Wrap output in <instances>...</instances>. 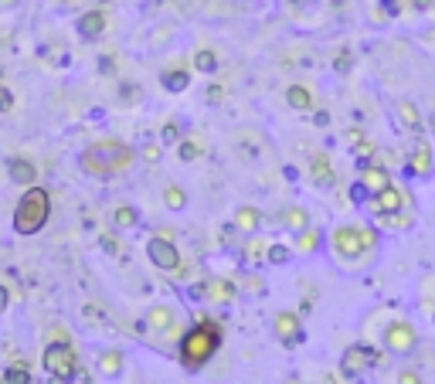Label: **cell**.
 <instances>
[{
  "instance_id": "cell-29",
  "label": "cell",
  "mask_w": 435,
  "mask_h": 384,
  "mask_svg": "<svg viewBox=\"0 0 435 384\" xmlns=\"http://www.w3.org/2000/svg\"><path fill=\"white\" fill-rule=\"evenodd\" d=\"M289 255H293V252H289L286 245H279V242H272V245H269V252H265V259L272 262V265H282V262H289Z\"/></svg>"
},
{
  "instance_id": "cell-19",
  "label": "cell",
  "mask_w": 435,
  "mask_h": 384,
  "mask_svg": "<svg viewBox=\"0 0 435 384\" xmlns=\"http://www.w3.org/2000/svg\"><path fill=\"white\" fill-rule=\"evenodd\" d=\"M282 228L293 231V235H299V231L310 228V215H306L303 208H289V211L282 215Z\"/></svg>"
},
{
  "instance_id": "cell-20",
  "label": "cell",
  "mask_w": 435,
  "mask_h": 384,
  "mask_svg": "<svg viewBox=\"0 0 435 384\" xmlns=\"http://www.w3.org/2000/svg\"><path fill=\"white\" fill-rule=\"evenodd\" d=\"M112 221H116V228H136V225H140V211H136L133 204H119V208L112 211Z\"/></svg>"
},
{
  "instance_id": "cell-33",
  "label": "cell",
  "mask_w": 435,
  "mask_h": 384,
  "mask_svg": "<svg viewBox=\"0 0 435 384\" xmlns=\"http://www.w3.org/2000/svg\"><path fill=\"white\" fill-rule=\"evenodd\" d=\"M143 160L156 164V160H160V143H146V146H143Z\"/></svg>"
},
{
  "instance_id": "cell-5",
  "label": "cell",
  "mask_w": 435,
  "mask_h": 384,
  "mask_svg": "<svg viewBox=\"0 0 435 384\" xmlns=\"http://www.w3.org/2000/svg\"><path fill=\"white\" fill-rule=\"evenodd\" d=\"M41 364H45V370L51 378H58V381H68V378L78 374V357H75V351H72V343H48Z\"/></svg>"
},
{
  "instance_id": "cell-12",
  "label": "cell",
  "mask_w": 435,
  "mask_h": 384,
  "mask_svg": "<svg viewBox=\"0 0 435 384\" xmlns=\"http://www.w3.org/2000/svg\"><path fill=\"white\" fill-rule=\"evenodd\" d=\"M360 184H364V191L371 194V198H377L381 191H388L391 187V177L385 167H377V164H367V167L360 170Z\"/></svg>"
},
{
  "instance_id": "cell-16",
  "label": "cell",
  "mask_w": 435,
  "mask_h": 384,
  "mask_svg": "<svg viewBox=\"0 0 435 384\" xmlns=\"http://www.w3.org/2000/svg\"><path fill=\"white\" fill-rule=\"evenodd\" d=\"M394 116H398V123L408 129V133H419L421 129V109L412 102V99H398L394 102Z\"/></svg>"
},
{
  "instance_id": "cell-11",
  "label": "cell",
  "mask_w": 435,
  "mask_h": 384,
  "mask_svg": "<svg viewBox=\"0 0 435 384\" xmlns=\"http://www.w3.org/2000/svg\"><path fill=\"white\" fill-rule=\"evenodd\" d=\"M276 337L286 343V347H296L299 340H303V323L296 313H279L276 316Z\"/></svg>"
},
{
  "instance_id": "cell-42",
  "label": "cell",
  "mask_w": 435,
  "mask_h": 384,
  "mask_svg": "<svg viewBox=\"0 0 435 384\" xmlns=\"http://www.w3.org/2000/svg\"><path fill=\"white\" fill-rule=\"evenodd\" d=\"M0 4H11V0H0Z\"/></svg>"
},
{
  "instance_id": "cell-4",
  "label": "cell",
  "mask_w": 435,
  "mask_h": 384,
  "mask_svg": "<svg viewBox=\"0 0 435 384\" xmlns=\"http://www.w3.org/2000/svg\"><path fill=\"white\" fill-rule=\"evenodd\" d=\"M374 245H377V231L360 228V225H340V228L330 235V248H333V255L340 262L364 259Z\"/></svg>"
},
{
  "instance_id": "cell-26",
  "label": "cell",
  "mask_w": 435,
  "mask_h": 384,
  "mask_svg": "<svg viewBox=\"0 0 435 384\" xmlns=\"http://www.w3.org/2000/svg\"><path fill=\"white\" fill-rule=\"evenodd\" d=\"M194 68H198V72H208V75H211V72L218 68L215 51H211V48H201V51L194 55Z\"/></svg>"
},
{
  "instance_id": "cell-3",
  "label": "cell",
  "mask_w": 435,
  "mask_h": 384,
  "mask_svg": "<svg viewBox=\"0 0 435 384\" xmlns=\"http://www.w3.org/2000/svg\"><path fill=\"white\" fill-rule=\"evenodd\" d=\"M48 218H51V194H48L45 187L34 184L21 194L11 225H14L17 235H38L48 225Z\"/></svg>"
},
{
  "instance_id": "cell-28",
  "label": "cell",
  "mask_w": 435,
  "mask_h": 384,
  "mask_svg": "<svg viewBox=\"0 0 435 384\" xmlns=\"http://www.w3.org/2000/svg\"><path fill=\"white\" fill-rule=\"evenodd\" d=\"M198 156H201V146H198V143H190V139H181V143H177V160L194 164Z\"/></svg>"
},
{
  "instance_id": "cell-41",
  "label": "cell",
  "mask_w": 435,
  "mask_h": 384,
  "mask_svg": "<svg viewBox=\"0 0 435 384\" xmlns=\"http://www.w3.org/2000/svg\"><path fill=\"white\" fill-rule=\"evenodd\" d=\"M65 4H78V0H65Z\"/></svg>"
},
{
  "instance_id": "cell-7",
  "label": "cell",
  "mask_w": 435,
  "mask_h": 384,
  "mask_svg": "<svg viewBox=\"0 0 435 384\" xmlns=\"http://www.w3.org/2000/svg\"><path fill=\"white\" fill-rule=\"evenodd\" d=\"M146 255L154 262L160 272H177L181 269V252L173 245L171 238H163V235H154L150 242H146Z\"/></svg>"
},
{
  "instance_id": "cell-13",
  "label": "cell",
  "mask_w": 435,
  "mask_h": 384,
  "mask_svg": "<svg viewBox=\"0 0 435 384\" xmlns=\"http://www.w3.org/2000/svg\"><path fill=\"white\" fill-rule=\"evenodd\" d=\"M310 177H313V184L323 187V191H330V187L337 184V174H333V167H330V156H326V154H313Z\"/></svg>"
},
{
  "instance_id": "cell-6",
  "label": "cell",
  "mask_w": 435,
  "mask_h": 384,
  "mask_svg": "<svg viewBox=\"0 0 435 384\" xmlns=\"http://www.w3.org/2000/svg\"><path fill=\"white\" fill-rule=\"evenodd\" d=\"M374 368V351L367 343H354V347H347L340 357V374L343 378H350V381H358L364 378L367 370Z\"/></svg>"
},
{
  "instance_id": "cell-35",
  "label": "cell",
  "mask_w": 435,
  "mask_h": 384,
  "mask_svg": "<svg viewBox=\"0 0 435 384\" xmlns=\"http://www.w3.org/2000/svg\"><path fill=\"white\" fill-rule=\"evenodd\" d=\"M398 384H421V378L415 370H402V374H398Z\"/></svg>"
},
{
  "instance_id": "cell-37",
  "label": "cell",
  "mask_w": 435,
  "mask_h": 384,
  "mask_svg": "<svg viewBox=\"0 0 435 384\" xmlns=\"http://www.w3.org/2000/svg\"><path fill=\"white\" fill-rule=\"evenodd\" d=\"M381 4H385V11H388V14H398V0H381Z\"/></svg>"
},
{
  "instance_id": "cell-36",
  "label": "cell",
  "mask_w": 435,
  "mask_h": 384,
  "mask_svg": "<svg viewBox=\"0 0 435 384\" xmlns=\"http://www.w3.org/2000/svg\"><path fill=\"white\" fill-rule=\"evenodd\" d=\"M7 303H11V292H7V286H0V313L7 309Z\"/></svg>"
},
{
  "instance_id": "cell-15",
  "label": "cell",
  "mask_w": 435,
  "mask_h": 384,
  "mask_svg": "<svg viewBox=\"0 0 435 384\" xmlns=\"http://www.w3.org/2000/svg\"><path fill=\"white\" fill-rule=\"evenodd\" d=\"M78 34H82L85 41L102 38V34H106V14H102V11H85V14L78 17Z\"/></svg>"
},
{
  "instance_id": "cell-34",
  "label": "cell",
  "mask_w": 435,
  "mask_h": 384,
  "mask_svg": "<svg viewBox=\"0 0 435 384\" xmlns=\"http://www.w3.org/2000/svg\"><path fill=\"white\" fill-rule=\"evenodd\" d=\"M11 106H14V95H11V89H4V82H0V112H7Z\"/></svg>"
},
{
  "instance_id": "cell-2",
  "label": "cell",
  "mask_w": 435,
  "mask_h": 384,
  "mask_svg": "<svg viewBox=\"0 0 435 384\" xmlns=\"http://www.w3.org/2000/svg\"><path fill=\"white\" fill-rule=\"evenodd\" d=\"M221 347V330L215 320H198L177 343V357L187 370H201Z\"/></svg>"
},
{
  "instance_id": "cell-31",
  "label": "cell",
  "mask_w": 435,
  "mask_h": 384,
  "mask_svg": "<svg viewBox=\"0 0 435 384\" xmlns=\"http://www.w3.org/2000/svg\"><path fill=\"white\" fill-rule=\"evenodd\" d=\"M262 252H269V248H265V242H262V238H259V242H255V238H252L249 245H245V259H249V262L262 259Z\"/></svg>"
},
{
  "instance_id": "cell-8",
  "label": "cell",
  "mask_w": 435,
  "mask_h": 384,
  "mask_svg": "<svg viewBox=\"0 0 435 384\" xmlns=\"http://www.w3.org/2000/svg\"><path fill=\"white\" fill-rule=\"evenodd\" d=\"M385 343H388L391 353H412L415 351V330L408 323H391L388 334H385Z\"/></svg>"
},
{
  "instance_id": "cell-10",
  "label": "cell",
  "mask_w": 435,
  "mask_h": 384,
  "mask_svg": "<svg viewBox=\"0 0 435 384\" xmlns=\"http://www.w3.org/2000/svg\"><path fill=\"white\" fill-rule=\"evenodd\" d=\"M402 204H404L402 187L391 184L388 191H381L377 198H371V211H374L377 218H391V215H398V211H402Z\"/></svg>"
},
{
  "instance_id": "cell-27",
  "label": "cell",
  "mask_w": 435,
  "mask_h": 384,
  "mask_svg": "<svg viewBox=\"0 0 435 384\" xmlns=\"http://www.w3.org/2000/svg\"><path fill=\"white\" fill-rule=\"evenodd\" d=\"M320 238H323V235H320L316 228L299 231V242H296V248H299V252H316V248H320Z\"/></svg>"
},
{
  "instance_id": "cell-24",
  "label": "cell",
  "mask_w": 435,
  "mask_h": 384,
  "mask_svg": "<svg viewBox=\"0 0 435 384\" xmlns=\"http://www.w3.org/2000/svg\"><path fill=\"white\" fill-rule=\"evenodd\" d=\"M99 370L106 374V378H116L119 370H123V357L116 351H109V353H102V361H99Z\"/></svg>"
},
{
  "instance_id": "cell-39",
  "label": "cell",
  "mask_w": 435,
  "mask_h": 384,
  "mask_svg": "<svg viewBox=\"0 0 435 384\" xmlns=\"http://www.w3.org/2000/svg\"><path fill=\"white\" fill-rule=\"evenodd\" d=\"M425 41H429V45H435V31H429V34H425Z\"/></svg>"
},
{
  "instance_id": "cell-38",
  "label": "cell",
  "mask_w": 435,
  "mask_h": 384,
  "mask_svg": "<svg viewBox=\"0 0 435 384\" xmlns=\"http://www.w3.org/2000/svg\"><path fill=\"white\" fill-rule=\"evenodd\" d=\"M415 7H419V11H429V7H432V0H415Z\"/></svg>"
},
{
  "instance_id": "cell-21",
  "label": "cell",
  "mask_w": 435,
  "mask_h": 384,
  "mask_svg": "<svg viewBox=\"0 0 435 384\" xmlns=\"http://www.w3.org/2000/svg\"><path fill=\"white\" fill-rule=\"evenodd\" d=\"M11 177H14L17 184L24 187H34V167L24 160V156H17V160H11Z\"/></svg>"
},
{
  "instance_id": "cell-9",
  "label": "cell",
  "mask_w": 435,
  "mask_h": 384,
  "mask_svg": "<svg viewBox=\"0 0 435 384\" xmlns=\"http://www.w3.org/2000/svg\"><path fill=\"white\" fill-rule=\"evenodd\" d=\"M435 167V150L429 139H419L415 143V150H412V160H408V170H412V177H429Z\"/></svg>"
},
{
  "instance_id": "cell-40",
  "label": "cell",
  "mask_w": 435,
  "mask_h": 384,
  "mask_svg": "<svg viewBox=\"0 0 435 384\" xmlns=\"http://www.w3.org/2000/svg\"><path fill=\"white\" fill-rule=\"evenodd\" d=\"M432 133H435V116H432Z\"/></svg>"
},
{
  "instance_id": "cell-32",
  "label": "cell",
  "mask_w": 435,
  "mask_h": 384,
  "mask_svg": "<svg viewBox=\"0 0 435 384\" xmlns=\"http://www.w3.org/2000/svg\"><path fill=\"white\" fill-rule=\"evenodd\" d=\"M160 143H181V129L173 123H163V129H160Z\"/></svg>"
},
{
  "instance_id": "cell-23",
  "label": "cell",
  "mask_w": 435,
  "mask_h": 384,
  "mask_svg": "<svg viewBox=\"0 0 435 384\" xmlns=\"http://www.w3.org/2000/svg\"><path fill=\"white\" fill-rule=\"evenodd\" d=\"M146 323H150L154 330H171L173 309H171V306H154L150 313H146Z\"/></svg>"
},
{
  "instance_id": "cell-18",
  "label": "cell",
  "mask_w": 435,
  "mask_h": 384,
  "mask_svg": "<svg viewBox=\"0 0 435 384\" xmlns=\"http://www.w3.org/2000/svg\"><path fill=\"white\" fill-rule=\"evenodd\" d=\"M259 225H262V215H259V211H255V208H249V204H245V208H238V211H235V228H242V231H259Z\"/></svg>"
},
{
  "instance_id": "cell-25",
  "label": "cell",
  "mask_w": 435,
  "mask_h": 384,
  "mask_svg": "<svg viewBox=\"0 0 435 384\" xmlns=\"http://www.w3.org/2000/svg\"><path fill=\"white\" fill-rule=\"evenodd\" d=\"M163 204H167L171 211H181V208L187 204V194L177 184H167V191H163Z\"/></svg>"
},
{
  "instance_id": "cell-30",
  "label": "cell",
  "mask_w": 435,
  "mask_h": 384,
  "mask_svg": "<svg viewBox=\"0 0 435 384\" xmlns=\"http://www.w3.org/2000/svg\"><path fill=\"white\" fill-rule=\"evenodd\" d=\"M4 384H31V374H28V368H7V374H4Z\"/></svg>"
},
{
  "instance_id": "cell-1",
  "label": "cell",
  "mask_w": 435,
  "mask_h": 384,
  "mask_svg": "<svg viewBox=\"0 0 435 384\" xmlns=\"http://www.w3.org/2000/svg\"><path fill=\"white\" fill-rule=\"evenodd\" d=\"M78 164H82V170L89 177H116V174H123V170L136 164V150L119 143V139H102V143L85 146Z\"/></svg>"
},
{
  "instance_id": "cell-22",
  "label": "cell",
  "mask_w": 435,
  "mask_h": 384,
  "mask_svg": "<svg viewBox=\"0 0 435 384\" xmlns=\"http://www.w3.org/2000/svg\"><path fill=\"white\" fill-rule=\"evenodd\" d=\"M286 102L293 109H299V112H306V109H313V95L303 89V85H289L286 89Z\"/></svg>"
},
{
  "instance_id": "cell-17",
  "label": "cell",
  "mask_w": 435,
  "mask_h": 384,
  "mask_svg": "<svg viewBox=\"0 0 435 384\" xmlns=\"http://www.w3.org/2000/svg\"><path fill=\"white\" fill-rule=\"evenodd\" d=\"M160 85H163L167 92H184L187 85H190V72H187V68H167V72L160 75Z\"/></svg>"
},
{
  "instance_id": "cell-14",
  "label": "cell",
  "mask_w": 435,
  "mask_h": 384,
  "mask_svg": "<svg viewBox=\"0 0 435 384\" xmlns=\"http://www.w3.org/2000/svg\"><path fill=\"white\" fill-rule=\"evenodd\" d=\"M235 296H238V286L232 279H208L204 282V299L208 303H232Z\"/></svg>"
}]
</instances>
